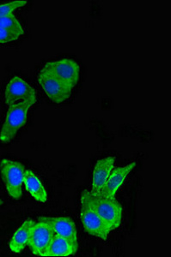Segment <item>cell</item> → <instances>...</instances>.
Returning a JSON list of instances; mask_svg holds the SVG:
<instances>
[{"mask_svg": "<svg viewBox=\"0 0 171 257\" xmlns=\"http://www.w3.org/2000/svg\"><path fill=\"white\" fill-rule=\"evenodd\" d=\"M136 162L127 165L126 167H117L113 170L112 173L109 175L108 180L104 184V188L101 190L99 196L114 198L115 194L118 191L122 184L124 183L127 176L135 167Z\"/></svg>", "mask_w": 171, "mask_h": 257, "instance_id": "cell-10", "label": "cell"}, {"mask_svg": "<svg viewBox=\"0 0 171 257\" xmlns=\"http://www.w3.org/2000/svg\"><path fill=\"white\" fill-rule=\"evenodd\" d=\"M20 36L21 35H18L17 33L0 28V43L1 44L17 41Z\"/></svg>", "mask_w": 171, "mask_h": 257, "instance_id": "cell-17", "label": "cell"}, {"mask_svg": "<svg viewBox=\"0 0 171 257\" xmlns=\"http://www.w3.org/2000/svg\"><path fill=\"white\" fill-rule=\"evenodd\" d=\"M0 28L17 33L18 35H24V27L13 13L0 18Z\"/></svg>", "mask_w": 171, "mask_h": 257, "instance_id": "cell-15", "label": "cell"}, {"mask_svg": "<svg viewBox=\"0 0 171 257\" xmlns=\"http://www.w3.org/2000/svg\"><path fill=\"white\" fill-rule=\"evenodd\" d=\"M25 170L21 162L10 159H3L0 161V173L6 191L15 200H19L23 196Z\"/></svg>", "mask_w": 171, "mask_h": 257, "instance_id": "cell-3", "label": "cell"}, {"mask_svg": "<svg viewBox=\"0 0 171 257\" xmlns=\"http://www.w3.org/2000/svg\"><path fill=\"white\" fill-rule=\"evenodd\" d=\"M81 202H84L98 213L112 231L121 225L122 207L115 197L109 198L99 195H93L91 191L83 190L81 194Z\"/></svg>", "mask_w": 171, "mask_h": 257, "instance_id": "cell-1", "label": "cell"}, {"mask_svg": "<svg viewBox=\"0 0 171 257\" xmlns=\"http://www.w3.org/2000/svg\"><path fill=\"white\" fill-rule=\"evenodd\" d=\"M35 221L32 219H27L24 224L18 228L10 242V248L14 253H21L27 245H29L30 234L32 231Z\"/></svg>", "mask_w": 171, "mask_h": 257, "instance_id": "cell-13", "label": "cell"}, {"mask_svg": "<svg viewBox=\"0 0 171 257\" xmlns=\"http://www.w3.org/2000/svg\"><path fill=\"white\" fill-rule=\"evenodd\" d=\"M42 70L53 74L71 88L77 84L79 80V64L72 59H64L49 62L45 64Z\"/></svg>", "mask_w": 171, "mask_h": 257, "instance_id": "cell-5", "label": "cell"}, {"mask_svg": "<svg viewBox=\"0 0 171 257\" xmlns=\"http://www.w3.org/2000/svg\"><path fill=\"white\" fill-rule=\"evenodd\" d=\"M53 236L54 233L47 223L40 220L39 222H35L29 242L33 254L39 256H46Z\"/></svg>", "mask_w": 171, "mask_h": 257, "instance_id": "cell-7", "label": "cell"}, {"mask_svg": "<svg viewBox=\"0 0 171 257\" xmlns=\"http://www.w3.org/2000/svg\"><path fill=\"white\" fill-rule=\"evenodd\" d=\"M2 204H3V201L0 199V206H1Z\"/></svg>", "mask_w": 171, "mask_h": 257, "instance_id": "cell-18", "label": "cell"}, {"mask_svg": "<svg viewBox=\"0 0 171 257\" xmlns=\"http://www.w3.org/2000/svg\"><path fill=\"white\" fill-rule=\"evenodd\" d=\"M36 98H32L8 106V111L0 132V141L7 144L15 138L18 131L26 123L30 109L36 102Z\"/></svg>", "mask_w": 171, "mask_h": 257, "instance_id": "cell-2", "label": "cell"}, {"mask_svg": "<svg viewBox=\"0 0 171 257\" xmlns=\"http://www.w3.org/2000/svg\"><path fill=\"white\" fill-rule=\"evenodd\" d=\"M40 221L47 223L54 235L64 237L77 249V233L73 221L68 217H40Z\"/></svg>", "mask_w": 171, "mask_h": 257, "instance_id": "cell-9", "label": "cell"}, {"mask_svg": "<svg viewBox=\"0 0 171 257\" xmlns=\"http://www.w3.org/2000/svg\"><path fill=\"white\" fill-rule=\"evenodd\" d=\"M32 98H36L35 88L20 76L12 77L5 90V102L6 105L8 106L16 105Z\"/></svg>", "mask_w": 171, "mask_h": 257, "instance_id": "cell-6", "label": "cell"}, {"mask_svg": "<svg viewBox=\"0 0 171 257\" xmlns=\"http://www.w3.org/2000/svg\"><path fill=\"white\" fill-rule=\"evenodd\" d=\"M38 82L48 98L57 104L64 102L69 99L73 89L53 74L42 69L39 72Z\"/></svg>", "mask_w": 171, "mask_h": 257, "instance_id": "cell-4", "label": "cell"}, {"mask_svg": "<svg viewBox=\"0 0 171 257\" xmlns=\"http://www.w3.org/2000/svg\"><path fill=\"white\" fill-rule=\"evenodd\" d=\"M24 184L28 192L30 193L37 202L42 203L47 202V192L46 188L32 170H25Z\"/></svg>", "mask_w": 171, "mask_h": 257, "instance_id": "cell-12", "label": "cell"}, {"mask_svg": "<svg viewBox=\"0 0 171 257\" xmlns=\"http://www.w3.org/2000/svg\"><path fill=\"white\" fill-rule=\"evenodd\" d=\"M27 1H12L0 5V18L12 14L15 10L26 6Z\"/></svg>", "mask_w": 171, "mask_h": 257, "instance_id": "cell-16", "label": "cell"}, {"mask_svg": "<svg viewBox=\"0 0 171 257\" xmlns=\"http://www.w3.org/2000/svg\"><path fill=\"white\" fill-rule=\"evenodd\" d=\"M81 221L84 230L95 237L106 240L112 229L104 222L98 213L89 207L84 202H81Z\"/></svg>", "mask_w": 171, "mask_h": 257, "instance_id": "cell-8", "label": "cell"}, {"mask_svg": "<svg viewBox=\"0 0 171 257\" xmlns=\"http://www.w3.org/2000/svg\"><path fill=\"white\" fill-rule=\"evenodd\" d=\"M71 242L64 237L54 235L51 242L49 248L47 249L46 256H69L77 252Z\"/></svg>", "mask_w": 171, "mask_h": 257, "instance_id": "cell-14", "label": "cell"}, {"mask_svg": "<svg viewBox=\"0 0 171 257\" xmlns=\"http://www.w3.org/2000/svg\"><path fill=\"white\" fill-rule=\"evenodd\" d=\"M115 158L113 156L102 159L97 162L92 175V194L99 195L109 175L114 170Z\"/></svg>", "mask_w": 171, "mask_h": 257, "instance_id": "cell-11", "label": "cell"}]
</instances>
